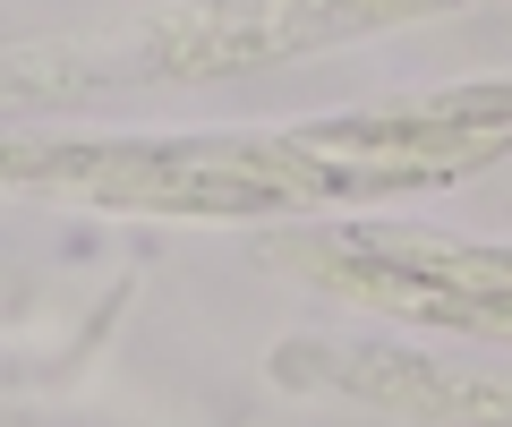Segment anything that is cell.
<instances>
[{
    "instance_id": "1",
    "label": "cell",
    "mask_w": 512,
    "mask_h": 427,
    "mask_svg": "<svg viewBox=\"0 0 512 427\" xmlns=\"http://www.w3.org/2000/svg\"><path fill=\"white\" fill-rule=\"evenodd\" d=\"M256 154L282 180L291 214L402 197V188H444L461 171H487L512 154V77H478V86H444V94H419V103H367V112H342V120H308V129L256 137Z\"/></svg>"
},
{
    "instance_id": "2",
    "label": "cell",
    "mask_w": 512,
    "mask_h": 427,
    "mask_svg": "<svg viewBox=\"0 0 512 427\" xmlns=\"http://www.w3.org/2000/svg\"><path fill=\"white\" fill-rule=\"evenodd\" d=\"M0 188L111 214H291L256 137H0Z\"/></svg>"
},
{
    "instance_id": "3",
    "label": "cell",
    "mask_w": 512,
    "mask_h": 427,
    "mask_svg": "<svg viewBox=\"0 0 512 427\" xmlns=\"http://www.w3.org/2000/svg\"><path fill=\"white\" fill-rule=\"evenodd\" d=\"M436 9H461V0H188L146 35V60L163 77H239L265 60H299L325 43L436 18Z\"/></svg>"
},
{
    "instance_id": "4",
    "label": "cell",
    "mask_w": 512,
    "mask_h": 427,
    "mask_svg": "<svg viewBox=\"0 0 512 427\" xmlns=\"http://www.w3.org/2000/svg\"><path fill=\"white\" fill-rule=\"evenodd\" d=\"M282 385H325L350 402H384L402 419L436 427H512V368H453L427 351H325V342H291L274 359Z\"/></svg>"
}]
</instances>
